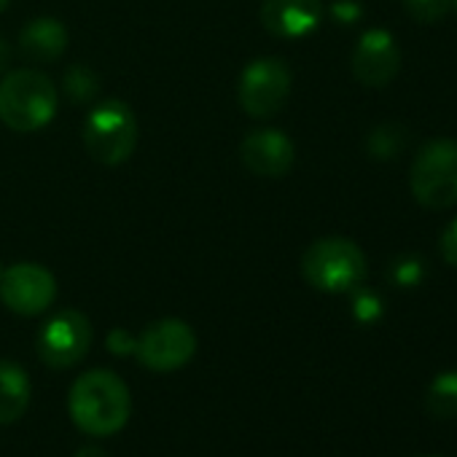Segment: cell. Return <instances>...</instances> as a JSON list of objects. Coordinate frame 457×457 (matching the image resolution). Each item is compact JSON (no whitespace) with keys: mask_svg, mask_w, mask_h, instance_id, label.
I'll return each instance as SVG.
<instances>
[{"mask_svg":"<svg viewBox=\"0 0 457 457\" xmlns=\"http://www.w3.org/2000/svg\"><path fill=\"white\" fill-rule=\"evenodd\" d=\"M6 6H9V0H0V14L6 12Z\"/></svg>","mask_w":457,"mask_h":457,"instance_id":"cell-25","label":"cell"},{"mask_svg":"<svg viewBox=\"0 0 457 457\" xmlns=\"http://www.w3.org/2000/svg\"><path fill=\"white\" fill-rule=\"evenodd\" d=\"M68 409L79 430L89 436H113L129 422L132 395L119 374L92 369L73 382Z\"/></svg>","mask_w":457,"mask_h":457,"instance_id":"cell-1","label":"cell"},{"mask_svg":"<svg viewBox=\"0 0 457 457\" xmlns=\"http://www.w3.org/2000/svg\"><path fill=\"white\" fill-rule=\"evenodd\" d=\"M452 4H454V9H457V0H452Z\"/></svg>","mask_w":457,"mask_h":457,"instance_id":"cell-27","label":"cell"},{"mask_svg":"<svg viewBox=\"0 0 457 457\" xmlns=\"http://www.w3.org/2000/svg\"><path fill=\"white\" fill-rule=\"evenodd\" d=\"M0 272H4V270H0Z\"/></svg>","mask_w":457,"mask_h":457,"instance_id":"cell-28","label":"cell"},{"mask_svg":"<svg viewBox=\"0 0 457 457\" xmlns=\"http://www.w3.org/2000/svg\"><path fill=\"white\" fill-rule=\"evenodd\" d=\"M438 251H441L444 262H446L449 267L457 270V218H452V220L444 226L441 240H438Z\"/></svg>","mask_w":457,"mask_h":457,"instance_id":"cell-21","label":"cell"},{"mask_svg":"<svg viewBox=\"0 0 457 457\" xmlns=\"http://www.w3.org/2000/svg\"><path fill=\"white\" fill-rule=\"evenodd\" d=\"M73 457H111V454L100 446H81Z\"/></svg>","mask_w":457,"mask_h":457,"instance_id":"cell-23","label":"cell"},{"mask_svg":"<svg viewBox=\"0 0 457 457\" xmlns=\"http://www.w3.org/2000/svg\"><path fill=\"white\" fill-rule=\"evenodd\" d=\"M302 275L323 294H350L366 280V256L347 237H320L304 251Z\"/></svg>","mask_w":457,"mask_h":457,"instance_id":"cell-3","label":"cell"},{"mask_svg":"<svg viewBox=\"0 0 457 457\" xmlns=\"http://www.w3.org/2000/svg\"><path fill=\"white\" fill-rule=\"evenodd\" d=\"M291 84H294V79L283 60L262 57V60H253L243 71L240 87H237V100L248 116L270 119L286 105V100L291 95Z\"/></svg>","mask_w":457,"mask_h":457,"instance_id":"cell-6","label":"cell"},{"mask_svg":"<svg viewBox=\"0 0 457 457\" xmlns=\"http://www.w3.org/2000/svg\"><path fill=\"white\" fill-rule=\"evenodd\" d=\"M194 353L196 334L186 320L178 318L156 320L135 339V355L151 371H175L186 366Z\"/></svg>","mask_w":457,"mask_h":457,"instance_id":"cell-7","label":"cell"},{"mask_svg":"<svg viewBox=\"0 0 457 457\" xmlns=\"http://www.w3.org/2000/svg\"><path fill=\"white\" fill-rule=\"evenodd\" d=\"M350 65H353V76L363 87L369 89L387 87L398 76V68H401V52H398L395 38L379 28L366 30L353 49Z\"/></svg>","mask_w":457,"mask_h":457,"instance_id":"cell-10","label":"cell"},{"mask_svg":"<svg viewBox=\"0 0 457 457\" xmlns=\"http://www.w3.org/2000/svg\"><path fill=\"white\" fill-rule=\"evenodd\" d=\"M414 199L428 210H449L457 204V140H428L409 170Z\"/></svg>","mask_w":457,"mask_h":457,"instance_id":"cell-4","label":"cell"},{"mask_svg":"<svg viewBox=\"0 0 457 457\" xmlns=\"http://www.w3.org/2000/svg\"><path fill=\"white\" fill-rule=\"evenodd\" d=\"M403 6L420 25H436L446 17L452 0H403Z\"/></svg>","mask_w":457,"mask_h":457,"instance_id":"cell-19","label":"cell"},{"mask_svg":"<svg viewBox=\"0 0 457 457\" xmlns=\"http://www.w3.org/2000/svg\"><path fill=\"white\" fill-rule=\"evenodd\" d=\"M30 406V377L14 361H0V425H14Z\"/></svg>","mask_w":457,"mask_h":457,"instance_id":"cell-14","label":"cell"},{"mask_svg":"<svg viewBox=\"0 0 457 457\" xmlns=\"http://www.w3.org/2000/svg\"><path fill=\"white\" fill-rule=\"evenodd\" d=\"M353 315L358 323H374L382 318V299L374 294V291H366V288H355L353 291Z\"/></svg>","mask_w":457,"mask_h":457,"instance_id":"cell-20","label":"cell"},{"mask_svg":"<svg viewBox=\"0 0 457 457\" xmlns=\"http://www.w3.org/2000/svg\"><path fill=\"white\" fill-rule=\"evenodd\" d=\"M92 347V323L79 310H62L49 318L38 334V355L52 369H71Z\"/></svg>","mask_w":457,"mask_h":457,"instance_id":"cell-8","label":"cell"},{"mask_svg":"<svg viewBox=\"0 0 457 457\" xmlns=\"http://www.w3.org/2000/svg\"><path fill=\"white\" fill-rule=\"evenodd\" d=\"M84 145L100 164H121L137 145V119L121 100H105L84 121Z\"/></svg>","mask_w":457,"mask_h":457,"instance_id":"cell-5","label":"cell"},{"mask_svg":"<svg viewBox=\"0 0 457 457\" xmlns=\"http://www.w3.org/2000/svg\"><path fill=\"white\" fill-rule=\"evenodd\" d=\"M240 159L253 175L283 178L294 167L296 145L286 132L272 129V127H262V129H253L243 137Z\"/></svg>","mask_w":457,"mask_h":457,"instance_id":"cell-11","label":"cell"},{"mask_svg":"<svg viewBox=\"0 0 457 457\" xmlns=\"http://www.w3.org/2000/svg\"><path fill=\"white\" fill-rule=\"evenodd\" d=\"M20 46L36 62H54L57 57H62L68 46V30L54 17H38L25 25L20 36Z\"/></svg>","mask_w":457,"mask_h":457,"instance_id":"cell-13","label":"cell"},{"mask_svg":"<svg viewBox=\"0 0 457 457\" xmlns=\"http://www.w3.org/2000/svg\"><path fill=\"white\" fill-rule=\"evenodd\" d=\"M6 60H9V49H6V41H0V68L6 65Z\"/></svg>","mask_w":457,"mask_h":457,"instance_id":"cell-24","label":"cell"},{"mask_svg":"<svg viewBox=\"0 0 457 457\" xmlns=\"http://www.w3.org/2000/svg\"><path fill=\"white\" fill-rule=\"evenodd\" d=\"M406 145H409V132H406L403 124H395V121L377 124L369 132V140H366L369 156L371 159H379V162L395 159L401 151H406Z\"/></svg>","mask_w":457,"mask_h":457,"instance_id":"cell-15","label":"cell"},{"mask_svg":"<svg viewBox=\"0 0 457 457\" xmlns=\"http://www.w3.org/2000/svg\"><path fill=\"white\" fill-rule=\"evenodd\" d=\"M425 406L438 420L457 417V371H444L430 382L428 395H425Z\"/></svg>","mask_w":457,"mask_h":457,"instance_id":"cell-16","label":"cell"},{"mask_svg":"<svg viewBox=\"0 0 457 457\" xmlns=\"http://www.w3.org/2000/svg\"><path fill=\"white\" fill-rule=\"evenodd\" d=\"M323 0H264L262 25L275 38H304L323 22Z\"/></svg>","mask_w":457,"mask_h":457,"instance_id":"cell-12","label":"cell"},{"mask_svg":"<svg viewBox=\"0 0 457 457\" xmlns=\"http://www.w3.org/2000/svg\"><path fill=\"white\" fill-rule=\"evenodd\" d=\"M57 296L54 275L30 262H20L0 272V302L17 315H41L52 307Z\"/></svg>","mask_w":457,"mask_h":457,"instance_id":"cell-9","label":"cell"},{"mask_svg":"<svg viewBox=\"0 0 457 457\" xmlns=\"http://www.w3.org/2000/svg\"><path fill=\"white\" fill-rule=\"evenodd\" d=\"M57 113V89L41 71H12L0 81V121L14 132H36Z\"/></svg>","mask_w":457,"mask_h":457,"instance_id":"cell-2","label":"cell"},{"mask_svg":"<svg viewBox=\"0 0 457 457\" xmlns=\"http://www.w3.org/2000/svg\"><path fill=\"white\" fill-rule=\"evenodd\" d=\"M425 457H438V454H425Z\"/></svg>","mask_w":457,"mask_h":457,"instance_id":"cell-26","label":"cell"},{"mask_svg":"<svg viewBox=\"0 0 457 457\" xmlns=\"http://www.w3.org/2000/svg\"><path fill=\"white\" fill-rule=\"evenodd\" d=\"M331 14L342 22V25H353L361 20V6L355 4V0H337V4L331 6Z\"/></svg>","mask_w":457,"mask_h":457,"instance_id":"cell-22","label":"cell"},{"mask_svg":"<svg viewBox=\"0 0 457 457\" xmlns=\"http://www.w3.org/2000/svg\"><path fill=\"white\" fill-rule=\"evenodd\" d=\"M390 280L401 288H414L425 280V259L414 256V253H403L398 259H393L390 264Z\"/></svg>","mask_w":457,"mask_h":457,"instance_id":"cell-18","label":"cell"},{"mask_svg":"<svg viewBox=\"0 0 457 457\" xmlns=\"http://www.w3.org/2000/svg\"><path fill=\"white\" fill-rule=\"evenodd\" d=\"M65 92L73 103H89L100 92V79L95 71H89L84 65H73L65 73Z\"/></svg>","mask_w":457,"mask_h":457,"instance_id":"cell-17","label":"cell"}]
</instances>
